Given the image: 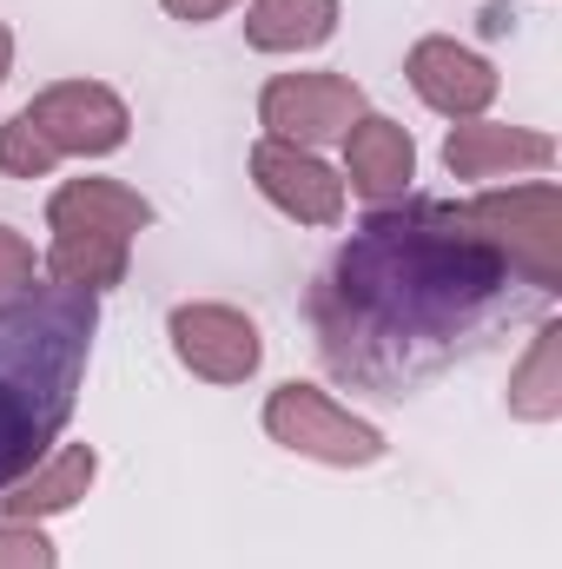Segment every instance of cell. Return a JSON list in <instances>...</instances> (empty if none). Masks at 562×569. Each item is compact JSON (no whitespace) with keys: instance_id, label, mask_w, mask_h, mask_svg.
I'll return each instance as SVG.
<instances>
[{"instance_id":"9","label":"cell","mask_w":562,"mask_h":569,"mask_svg":"<svg viewBox=\"0 0 562 569\" xmlns=\"http://www.w3.org/2000/svg\"><path fill=\"white\" fill-rule=\"evenodd\" d=\"M404 80H411V93H418L423 107L443 113L450 127H456V120H483L490 100L503 93V73H496L476 47L450 40V33H423L418 47L404 53Z\"/></svg>"},{"instance_id":"15","label":"cell","mask_w":562,"mask_h":569,"mask_svg":"<svg viewBox=\"0 0 562 569\" xmlns=\"http://www.w3.org/2000/svg\"><path fill=\"white\" fill-rule=\"evenodd\" d=\"M510 418L516 425H556L562 418V318L530 331V351L510 371Z\"/></svg>"},{"instance_id":"3","label":"cell","mask_w":562,"mask_h":569,"mask_svg":"<svg viewBox=\"0 0 562 569\" xmlns=\"http://www.w3.org/2000/svg\"><path fill=\"white\" fill-rule=\"evenodd\" d=\"M152 199L127 179H67L53 199H47V272L67 291H93L107 298L113 284H127V266H133V246L152 226Z\"/></svg>"},{"instance_id":"5","label":"cell","mask_w":562,"mask_h":569,"mask_svg":"<svg viewBox=\"0 0 562 569\" xmlns=\"http://www.w3.org/2000/svg\"><path fill=\"white\" fill-rule=\"evenodd\" d=\"M463 212L543 305L556 298L562 291V186L556 179H523V186H503V192H476V199H463Z\"/></svg>"},{"instance_id":"10","label":"cell","mask_w":562,"mask_h":569,"mask_svg":"<svg viewBox=\"0 0 562 569\" xmlns=\"http://www.w3.org/2000/svg\"><path fill=\"white\" fill-rule=\"evenodd\" d=\"M252 186H259L265 206H279L284 219H298V226H338L344 199H351L338 166H324L304 146L265 140V133L252 140Z\"/></svg>"},{"instance_id":"6","label":"cell","mask_w":562,"mask_h":569,"mask_svg":"<svg viewBox=\"0 0 562 569\" xmlns=\"http://www.w3.org/2000/svg\"><path fill=\"white\" fill-rule=\"evenodd\" d=\"M259 425H265V437H272L279 450L311 457V463H331V470H371V463H384V457H391L384 430L371 425V418H358L351 405H338L331 391L298 385V378L279 385V391L265 398Z\"/></svg>"},{"instance_id":"16","label":"cell","mask_w":562,"mask_h":569,"mask_svg":"<svg viewBox=\"0 0 562 569\" xmlns=\"http://www.w3.org/2000/svg\"><path fill=\"white\" fill-rule=\"evenodd\" d=\"M0 569H60V550L40 523H7L0 517Z\"/></svg>"},{"instance_id":"13","label":"cell","mask_w":562,"mask_h":569,"mask_svg":"<svg viewBox=\"0 0 562 569\" xmlns=\"http://www.w3.org/2000/svg\"><path fill=\"white\" fill-rule=\"evenodd\" d=\"M100 477V450L93 443H53L13 490H0V517L7 523H47V517H67L87 503Z\"/></svg>"},{"instance_id":"19","label":"cell","mask_w":562,"mask_h":569,"mask_svg":"<svg viewBox=\"0 0 562 569\" xmlns=\"http://www.w3.org/2000/svg\"><path fill=\"white\" fill-rule=\"evenodd\" d=\"M476 20H483V33H490V40H503V33H510V27H516V13H510V7H503V0H496V7H483V13H476Z\"/></svg>"},{"instance_id":"17","label":"cell","mask_w":562,"mask_h":569,"mask_svg":"<svg viewBox=\"0 0 562 569\" xmlns=\"http://www.w3.org/2000/svg\"><path fill=\"white\" fill-rule=\"evenodd\" d=\"M40 272V252H33V239L27 232H13L7 219H0V298H13V291H27Z\"/></svg>"},{"instance_id":"7","label":"cell","mask_w":562,"mask_h":569,"mask_svg":"<svg viewBox=\"0 0 562 569\" xmlns=\"http://www.w3.org/2000/svg\"><path fill=\"white\" fill-rule=\"evenodd\" d=\"M165 345L172 358L205 378V385H252L265 365V331L252 311L225 305V298H185L165 311Z\"/></svg>"},{"instance_id":"14","label":"cell","mask_w":562,"mask_h":569,"mask_svg":"<svg viewBox=\"0 0 562 569\" xmlns=\"http://www.w3.org/2000/svg\"><path fill=\"white\" fill-rule=\"evenodd\" d=\"M338 0H252L245 7V47L252 53H318L338 33Z\"/></svg>"},{"instance_id":"2","label":"cell","mask_w":562,"mask_h":569,"mask_svg":"<svg viewBox=\"0 0 562 569\" xmlns=\"http://www.w3.org/2000/svg\"><path fill=\"white\" fill-rule=\"evenodd\" d=\"M93 338H100L93 291L27 284L0 298V490H13L73 425Z\"/></svg>"},{"instance_id":"20","label":"cell","mask_w":562,"mask_h":569,"mask_svg":"<svg viewBox=\"0 0 562 569\" xmlns=\"http://www.w3.org/2000/svg\"><path fill=\"white\" fill-rule=\"evenodd\" d=\"M7 73H13V27L0 20V87H7Z\"/></svg>"},{"instance_id":"4","label":"cell","mask_w":562,"mask_h":569,"mask_svg":"<svg viewBox=\"0 0 562 569\" xmlns=\"http://www.w3.org/2000/svg\"><path fill=\"white\" fill-rule=\"evenodd\" d=\"M133 140V107L107 80H53L0 127V172L47 179L60 159H107Z\"/></svg>"},{"instance_id":"1","label":"cell","mask_w":562,"mask_h":569,"mask_svg":"<svg viewBox=\"0 0 562 569\" xmlns=\"http://www.w3.org/2000/svg\"><path fill=\"white\" fill-rule=\"evenodd\" d=\"M510 259L470 226L463 199H391L338 246L311 291V331L338 378L404 398L470 351L516 298Z\"/></svg>"},{"instance_id":"8","label":"cell","mask_w":562,"mask_h":569,"mask_svg":"<svg viewBox=\"0 0 562 569\" xmlns=\"http://www.w3.org/2000/svg\"><path fill=\"white\" fill-rule=\"evenodd\" d=\"M358 113H364V87L351 73H331V67H318V73H272L265 93H259L265 140L304 146V152L344 140V127Z\"/></svg>"},{"instance_id":"12","label":"cell","mask_w":562,"mask_h":569,"mask_svg":"<svg viewBox=\"0 0 562 569\" xmlns=\"http://www.w3.org/2000/svg\"><path fill=\"white\" fill-rule=\"evenodd\" d=\"M450 179H510V172H556V140L503 120H456L443 140Z\"/></svg>"},{"instance_id":"18","label":"cell","mask_w":562,"mask_h":569,"mask_svg":"<svg viewBox=\"0 0 562 569\" xmlns=\"http://www.w3.org/2000/svg\"><path fill=\"white\" fill-rule=\"evenodd\" d=\"M172 20H185V27H205V20H219V13H232L239 0H159Z\"/></svg>"},{"instance_id":"11","label":"cell","mask_w":562,"mask_h":569,"mask_svg":"<svg viewBox=\"0 0 562 569\" xmlns=\"http://www.w3.org/2000/svg\"><path fill=\"white\" fill-rule=\"evenodd\" d=\"M411 179H418L411 127H398L391 113L364 107L344 127V192H358L364 206H391V199H411Z\"/></svg>"}]
</instances>
